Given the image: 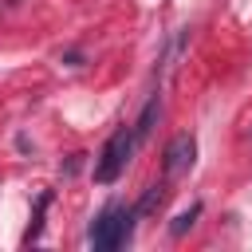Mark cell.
I'll return each instance as SVG.
<instances>
[{
	"instance_id": "5b68a950",
	"label": "cell",
	"mask_w": 252,
	"mask_h": 252,
	"mask_svg": "<svg viewBox=\"0 0 252 252\" xmlns=\"http://www.w3.org/2000/svg\"><path fill=\"white\" fill-rule=\"evenodd\" d=\"M161 201H165V181H154V185H146L142 201L134 205V217H150V213H154Z\"/></svg>"
},
{
	"instance_id": "277c9868",
	"label": "cell",
	"mask_w": 252,
	"mask_h": 252,
	"mask_svg": "<svg viewBox=\"0 0 252 252\" xmlns=\"http://www.w3.org/2000/svg\"><path fill=\"white\" fill-rule=\"evenodd\" d=\"M158 114H161V98L154 94L146 106H142V114H138V122H134V138L138 142H146L150 138V130H154V122H158Z\"/></svg>"
},
{
	"instance_id": "8992f818",
	"label": "cell",
	"mask_w": 252,
	"mask_h": 252,
	"mask_svg": "<svg viewBox=\"0 0 252 252\" xmlns=\"http://www.w3.org/2000/svg\"><path fill=\"white\" fill-rule=\"evenodd\" d=\"M197 217H201V205L193 201L189 209H181V213L173 217V224H169V236H185V232H189V228L197 224Z\"/></svg>"
},
{
	"instance_id": "7a4b0ae2",
	"label": "cell",
	"mask_w": 252,
	"mask_h": 252,
	"mask_svg": "<svg viewBox=\"0 0 252 252\" xmlns=\"http://www.w3.org/2000/svg\"><path fill=\"white\" fill-rule=\"evenodd\" d=\"M134 150H138L134 126H118V130L106 138V146L98 150V158H94V181H98V185H110V181H118V177H122V169L130 165Z\"/></svg>"
},
{
	"instance_id": "6da1fadb",
	"label": "cell",
	"mask_w": 252,
	"mask_h": 252,
	"mask_svg": "<svg viewBox=\"0 0 252 252\" xmlns=\"http://www.w3.org/2000/svg\"><path fill=\"white\" fill-rule=\"evenodd\" d=\"M130 232H134V209L130 205H106L91 220L87 240H91L94 252H114V248H122L130 240Z\"/></svg>"
},
{
	"instance_id": "3957f363",
	"label": "cell",
	"mask_w": 252,
	"mask_h": 252,
	"mask_svg": "<svg viewBox=\"0 0 252 252\" xmlns=\"http://www.w3.org/2000/svg\"><path fill=\"white\" fill-rule=\"evenodd\" d=\"M193 158H197V142H193V134H177V138H169V146H165V177H181V173H189V169H193Z\"/></svg>"
}]
</instances>
